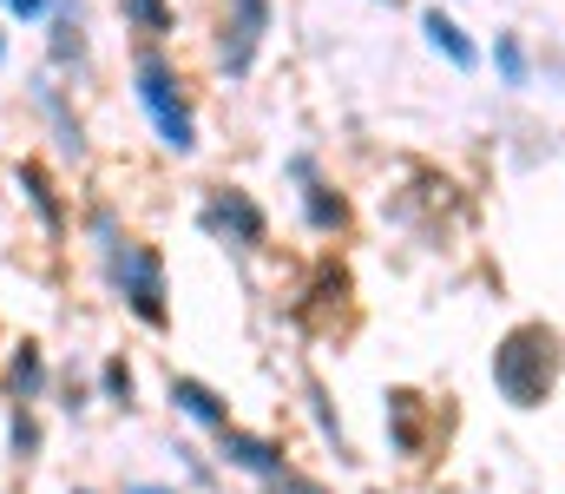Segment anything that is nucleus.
<instances>
[{"label": "nucleus", "mask_w": 565, "mask_h": 494, "mask_svg": "<svg viewBox=\"0 0 565 494\" xmlns=\"http://www.w3.org/2000/svg\"><path fill=\"white\" fill-rule=\"evenodd\" d=\"M132 99H139V113L151 119V133H158V146H164L171 159H191V153H198V113H191L184 73H178V60H171L164 46H151V40H139V53H132Z\"/></svg>", "instance_id": "nucleus-1"}, {"label": "nucleus", "mask_w": 565, "mask_h": 494, "mask_svg": "<svg viewBox=\"0 0 565 494\" xmlns=\"http://www.w3.org/2000/svg\"><path fill=\"white\" fill-rule=\"evenodd\" d=\"M493 382H500V396L513 409H533L546 396V382H553V329H540V324L513 329L493 349Z\"/></svg>", "instance_id": "nucleus-2"}, {"label": "nucleus", "mask_w": 565, "mask_h": 494, "mask_svg": "<svg viewBox=\"0 0 565 494\" xmlns=\"http://www.w3.org/2000/svg\"><path fill=\"white\" fill-rule=\"evenodd\" d=\"M270 27H277V0H224V20H217V66L224 80H250L264 46H270Z\"/></svg>", "instance_id": "nucleus-3"}, {"label": "nucleus", "mask_w": 565, "mask_h": 494, "mask_svg": "<svg viewBox=\"0 0 565 494\" xmlns=\"http://www.w3.org/2000/svg\"><path fill=\"white\" fill-rule=\"evenodd\" d=\"M106 264H113V284H119V297L139 311L145 324H164V257H158V244L119 238V244L106 251Z\"/></svg>", "instance_id": "nucleus-4"}, {"label": "nucleus", "mask_w": 565, "mask_h": 494, "mask_svg": "<svg viewBox=\"0 0 565 494\" xmlns=\"http://www.w3.org/2000/svg\"><path fill=\"white\" fill-rule=\"evenodd\" d=\"M204 231L211 238H224V244H237V251H257L264 238H270V218H264V204L244 191V185H211V198H204Z\"/></svg>", "instance_id": "nucleus-5"}, {"label": "nucleus", "mask_w": 565, "mask_h": 494, "mask_svg": "<svg viewBox=\"0 0 565 494\" xmlns=\"http://www.w3.org/2000/svg\"><path fill=\"white\" fill-rule=\"evenodd\" d=\"M282 171L296 178V204H302V224L309 231H322V238H335V231H349V198L322 178V165L309 159V153H289Z\"/></svg>", "instance_id": "nucleus-6"}, {"label": "nucleus", "mask_w": 565, "mask_h": 494, "mask_svg": "<svg viewBox=\"0 0 565 494\" xmlns=\"http://www.w3.org/2000/svg\"><path fill=\"white\" fill-rule=\"evenodd\" d=\"M422 40L447 60V66H454V73H480V60H487V46H480V40H473L447 7H422Z\"/></svg>", "instance_id": "nucleus-7"}, {"label": "nucleus", "mask_w": 565, "mask_h": 494, "mask_svg": "<svg viewBox=\"0 0 565 494\" xmlns=\"http://www.w3.org/2000/svg\"><path fill=\"white\" fill-rule=\"evenodd\" d=\"M533 73H540V60H533V46H526V33H493V80L507 86V93H526L533 86Z\"/></svg>", "instance_id": "nucleus-8"}, {"label": "nucleus", "mask_w": 565, "mask_h": 494, "mask_svg": "<svg viewBox=\"0 0 565 494\" xmlns=\"http://www.w3.org/2000/svg\"><path fill=\"white\" fill-rule=\"evenodd\" d=\"M13 185L26 191V204L40 211V224H46V231H66V198L53 191L46 165H40V159H20V165H13Z\"/></svg>", "instance_id": "nucleus-9"}, {"label": "nucleus", "mask_w": 565, "mask_h": 494, "mask_svg": "<svg viewBox=\"0 0 565 494\" xmlns=\"http://www.w3.org/2000/svg\"><path fill=\"white\" fill-rule=\"evenodd\" d=\"M217 435H224V462H237V469H250V475H264V482L282 475V455L264 442V435H244V429H231V422H224Z\"/></svg>", "instance_id": "nucleus-10"}, {"label": "nucleus", "mask_w": 565, "mask_h": 494, "mask_svg": "<svg viewBox=\"0 0 565 494\" xmlns=\"http://www.w3.org/2000/svg\"><path fill=\"white\" fill-rule=\"evenodd\" d=\"M119 20H126V33H139L151 46H164L178 33V7L171 0H119Z\"/></svg>", "instance_id": "nucleus-11"}, {"label": "nucleus", "mask_w": 565, "mask_h": 494, "mask_svg": "<svg viewBox=\"0 0 565 494\" xmlns=\"http://www.w3.org/2000/svg\"><path fill=\"white\" fill-rule=\"evenodd\" d=\"M171 402H178L191 422H204V429H224V422H231V409H224L204 382H191V376H178V382H171Z\"/></svg>", "instance_id": "nucleus-12"}, {"label": "nucleus", "mask_w": 565, "mask_h": 494, "mask_svg": "<svg viewBox=\"0 0 565 494\" xmlns=\"http://www.w3.org/2000/svg\"><path fill=\"white\" fill-rule=\"evenodd\" d=\"M0 13H7V20H20V27H33V20H46V13H53V0H0Z\"/></svg>", "instance_id": "nucleus-13"}, {"label": "nucleus", "mask_w": 565, "mask_h": 494, "mask_svg": "<svg viewBox=\"0 0 565 494\" xmlns=\"http://www.w3.org/2000/svg\"><path fill=\"white\" fill-rule=\"evenodd\" d=\"M13 382H20V396H33V389H40V356H33V349H20V356H13Z\"/></svg>", "instance_id": "nucleus-14"}, {"label": "nucleus", "mask_w": 565, "mask_h": 494, "mask_svg": "<svg viewBox=\"0 0 565 494\" xmlns=\"http://www.w3.org/2000/svg\"><path fill=\"white\" fill-rule=\"evenodd\" d=\"M106 396L132 402V369H126V362H106Z\"/></svg>", "instance_id": "nucleus-15"}, {"label": "nucleus", "mask_w": 565, "mask_h": 494, "mask_svg": "<svg viewBox=\"0 0 565 494\" xmlns=\"http://www.w3.org/2000/svg\"><path fill=\"white\" fill-rule=\"evenodd\" d=\"M277 488H282V494H322L316 482H296V475H277Z\"/></svg>", "instance_id": "nucleus-16"}, {"label": "nucleus", "mask_w": 565, "mask_h": 494, "mask_svg": "<svg viewBox=\"0 0 565 494\" xmlns=\"http://www.w3.org/2000/svg\"><path fill=\"white\" fill-rule=\"evenodd\" d=\"M126 494H171V488H126Z\"/></svg>", "instance_id": "nucleus-17"}, {"label": "nucleus", "mask_w": 565, "mask_h": 494, "mask_svg": "<svg viewBox=\"0 0 565 494\" xmlns=\"http://www.w3.org/2000/svg\"><path fill=\"white\" fill-rule=\"evenodd\" d=\"M0 60H7V27H0Z\"/></svg>", "instance_id": "nucleus-18"}, {"label": "nucleus", "mask_w": 565, "mask_h": 494, "mask_svg": "<svg viewBox=\"0 0 565 494\" xmlns=\"http://www.w3.org/2000/svg\"><path fill=\"white\" fill-rule=\"evenodd\" d=\"M388 7H395V0H388Z\"/></svg>", "instance_id": "nucleus-19"}]
</instances>
